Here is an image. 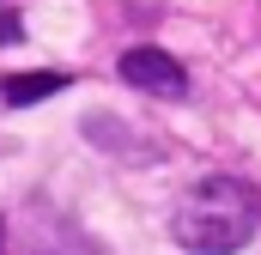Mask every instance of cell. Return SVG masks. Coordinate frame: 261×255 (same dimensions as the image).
<instances>
[{
  "label": "cell",
  "mask_w": 261,
  "mask_h": 255,
  "mask_svg": "<svg viewBox=\"0 0 261 255\" xmlns=\"http://www.w3.org/2000/svg\"><path fill=\"white\" fill-rule=\"evenodd\" d=\"M255 225H261V194L237 176H200L170 213V237L189 255H237L255 237Z\"/></svg>",
  "instance_id": "1"
},
{
  "label": "cell",
  "mask_w": 261,
  "mask_h": 255,
  "mask_svg": "<svg viewBox=\"0 0 261 255\" xmlns=\"http://www.w3.org/2000/svg\"><path fill=\"white\" fill-rule=\"evenodd\" d=\"M116 73H122V85H134V91H164V97H182L189 91V73L170 61V49H128L116 61Z\"/></svg>",
  "instance_id": "2"
},
{
  "label": "cell",
  "mask_w": 261,
  "mask_h": 255,
  "mask_svg": "<svg viewBox=\"0 0 261 255\" xmlns=\"http://www.w3.org/2000/svg\"><path fill=\"white\" fill-rule=\"evenodd\" d=\"M49 91H67V73H12V79H0L6 104H43Z\"/></svg>",
  "instance_id": "3"
}]
</instances>
